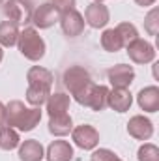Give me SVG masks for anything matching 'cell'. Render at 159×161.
<instances>
[{"label":"cell","instance_id":"1f68e13d","mask_svg":"<svg viewBox=\"0 0 159 161\" xmlns=\"http://www.w3.org/2000/svg\"><path fill=\"white\" fill-rule=\"evenodd\" d=\"M96 2H103V0H96Z\"/></svg>","mask_w":159,"mask_h":161},{"label":"cell","instance_id":"9a60e30c","mask_svg":"<svg viewBox=\"0 0 159 161\" xmlns=\"http://www.w3.org/2000/svg\"><path fill=\"white\" fill-rule=\"evenodd\" d=\"M47 159L49 161H71L73 159V148L68 141H54L47 148Z\"/></svg>","mask_w":159,"mask_h":161},{"label":"cell","instance_id":"8fae6325","mask_svg":"<svg viewBox=\"0 0 159 161\" xmlns=\"http://www.w3.org/2000/svg\"><path fill=\"white\" fill-rule=\"evenodd\" d=\"M109 9L107 6H103V2H94L84 11V23H88L92 28H103L109 23Z\"/></svg>","mask_w":159,"mask_h":161},{"label":"cell","instance_id":"277c9868","mask_svg":"<svg viewBox=\"0 0 159 161\" xmlns=\"http://www.w3.org/2000/svg\"><path fill=\"white\" fill-rule=\"evenodd\" d=\"M2 13L6 21H11L15 25H26L32 21V8L26 0H6Z\"/></svg>","mask_w":159,"mask_h":161},{"label":"cell","instance_id":"d6986e66","mask_svg":"<svg viewBox=\"0 0 159 161\" xmlns=\"http://www.w3.org/2000/svg\"><path fill=\"white\" fill-rule=\"evenodd\" d=\"M51 96V86H45V84H28V90H26V101L32 105V107H41Z\"/></svg>","mask_w":159,"mask_h":161},{"label":"cell","instance_id":"83f0119b","mask_svg":"<svg viewBox=\"0 0 159 161\" xmlns=\"http://www.w3.org/2000/svg\"><path fill=\"white\" fill-rule=\"evenodd\" d=\"M52 6L58 13H66L75 9V0H52Z\"/></svg>","mask_w":159,"mask_h":161},{"label":"cell","instance_id":"4316f807","mask_svg":"<svg viewBox=\"0 0 159 161\" xmlns=\"http://www.w3.org/2000/svg\"><path fill=\"white\" fill-rule=\"evenodd\" d=\"M90 161H122V159H120L112 150H109V148H99V150H96V152L92 154Z\"/></svg>","mask_w":159,"mask_h":161},{"label":"cell","instance_id":"30bf717a","mask_svg":"<svg viewBox=\"0 0 159 161\" xmlns=\"http://www.w3.org/2000/svg\"><path fill=\"white\" fill-rule=\"evenodd\" d=\"M127 133L137 141H148L154 135V125L148 118L137 114V116H133L127 122Z\"/></svg>","mask_w":159,"mask_h":161},{"label":"cell","instance_id":"4dcf8cb0","mask_svg":"<svg viewBox=\"0 0 159 161\" xmlns=\"http://www.w3.org/2000/svg\"><path fill=\"white\" fill-rule=\"evenodd\" d=\"M2 58H4V51H2V47H0V62H2Z\"/></svg>","mask_w":159,"mask_h":161},{"label":"cell","instance_id":"9c48e42d","mask_svg":"<svg viewBox=\"0 0 159 161\" xmlns=\"http://www.w3.org/2000/svg\"><path fill=\"white\" fill-rule=\"evenodd\" d=\"M60 21V13L54 9L52 4H41L32 13V23L38 28H51L54 23Z\"/></svg>","mask_w":159,"mask_h":161},{"label":"cell","instance_id":"e0dca14e","mask_svg":"<svg viewBox=\"0 0 159 161\" xmlns=\"http://www.w3.org/2000/svg\"><path fill=\"white\" fill-rule=\"evenodd\" d=\"M71 129H73V122H71V116L68 113L49 118V131L56 137H64V135L71 133Z\"/></svg>","mask_w":159,"mask_h":161},{"label":"cell","instance_id":"d6a6232c","mask_svg":"<svg viewBox=\"0 0 159 161\" xmlns=\"http://www.w3.org/2000/svg\"><path fill=\"white\" fill-rule=\"evenodd\" d=\"M0 2H4V0H0Z\"/></svg>","mask_w":159,"mask_h":161},{"label":"cell","instance_id":"4fadbf2b","mask_svg":"<svg viewBox=\"0 0 159 161\" xmlns=\"http://www.w3.org/2000/svg\"><path fill=\"white\" fill-rule=\"evenodd\" d=\"M137 103L142 111L146 113H156L159 111V88L157 86H146L139 92Z\"/></svg>","mask_w":159,"mask_h":161},{"label":"cell","instance_id":"2e32d148","mask_svg":"<svg viewBox=\"0 0 159 161\" xmlns=\"http://www.w3.org/2000/svg\"><path fill=\"white\" fill-rule=\"evenodd\" d=\"M45 158L43 154V146H41L40 141L36 139H30V141H25L19 148V159L21 161H41Z\"/></svg>","mask_w":159,"mask_h":161},{"label":"cell","instance_id":"7a4b0ae2","mask_svg":"<svg viewBox=\"0 0 159 161\" xmlns=\"http://www.w3.org/2000/svg\"><path fill=\"white\" fill-rule=\"evenodd\" d=\"M64 84L69 90V94L73 96V99L84 105L92 88H94V80L90 77V73L82 68V66H71L64 71Z\"/></svg>","mask_w":159,"mask_h":161},{"label":"cell","instance_id":"5bb4252c","mask_svg":"<svg viewBox=\"0 0 159 161\" xmlns=\"http://www.w3.org/2000/svg\"><path fill=\"white\" fill-rule=\"evenodd\" d=\"M133 103V97L127 88H112L109 90V107L114 109L116 113H125L129 111Z\"/></svg>","mask_w":159,"mask_h":161},{"label":"cell","instance_id":"6da1fadb","mask_svg":"<svg viewBox=\"0 0 159 161\" xmlns=\"http://www.w3.org/2000/svg\"><path fill=\"white\" fill-rule=\"evenodd\" d=\"M41 120L40 107H25L23 101H9L6 105V125L17 127L21 131H32Z\"/></svg>","mask_w":159,"mask_h":161},{"label":"cell","instance_id":"5b68a950","mask_svg":"<svg viewBox=\"0 0 159 161\" xmlns=\"http://www.w3.org/2000/svg\"><path fill=\"white\" fill-rule=\"evenodd\" d=\"M125 47H127L129 58H131L135 64H148V62H152V60L156 58V49H154V45L148 43L146 40L137 38V40H133L131 43H127Z\"/></svg>","mask_w":159,"mask_h":161},{"label":"cell","instance_id":"7402d4cb","mask_svg":"<svg viewBox=\"0 0 159 161\" xmlns=\"http://www.w3.org/2000/svg\"><path fill=\"white\" fill-rule=\"evenodd\" d=\"M26 80H28V84H45V86H52L54 77H52V73H51L49 69H45V68H41V66H34V68L28 69Z\"/></svg>","mask_w":159,"mask_h":161},{"label":"cell","instance_id":"484cf974","mask_svg":"<svg viewBox=\"0 0 159 161\" xmlns=\"http://www.w3.org/2000/svg\"><path fill=\"white\" fill-rule=\"evenodd\" d=\"M159 9L157 8H154L148 15H146V19H144V28H146V32L150 34V36H157V26H159Z\"/></svg>","mask_w":159,"mask_h":161},{"label":"cell","instance_id":"cb8c5ba5","mask_svg":"<svg viewBox=\"0 0 159 161\" xmlns=\"http://www.w3.org/2000/svg\"><path fill=\"white\" fill-rule=\"evenodd\" d=\"M116 30H118V34L123 40V45H127V43H131L133 40L139 38V32H137L135 25H131V23H120L116 26Z\"/></svg>","mask_w":159,"mask_h":161},{"label":"cell","instance_id":"44dd1931","mask_svg":"<svg viewBox=\"0 0 159 161\" xmlns=\"http://www.w3.org/2000/svg\"><path fill=\"white\" fill-rule=\"evenodd\" d=\"M101 47L109 53H118L120 49H123V40L118 34L116 28H107L103 34H101Z\"/></svg>","mask_w":159,"mask_h":161},{"label":"cell","instance_id":"603a6c76","mask_svg":"<svg viewBox=\"0 0 159 161\" xmlns=\"http://www.w3.org/2000/svg\"><path fill=\"white\" fill-rule=\"evenodd\" d=\"M17 146H19V133L9 125L0 127V148L9 152V150H15Z\"/></svg>","mask_w":159,"mask_h":161},{"label":"cell","instance_id":"8992f818","mask_svg":"<svg viewBox=\"0 0 159 161\" xmlns=\"http://www.w3.org/2000/svg\"><path fill=\"white\" fill-rule=\"evenodd\" d=\"M71 137H73V142L82 150H92L99 142V133L96 131V127H92L88 124H82L79 127L71 129Z\"/></svg>","mask_w":159,"mask_h":161},{"label":"cell","instance_id":"3957f363","mask_svg":"<svg viewBox=\"0 0 159 161\" xmlns=\"http://www.w3.org/2000/svg\"><path fill=\"white\" fill-rule=\"evenodd\" d=\"M17 47L21 54L32 62H38L45 56V41L34 28H25L23 32H19Z\"/></svg>","mask_w":159,"mask_h":161},{"label":"cell","instance_id":"f1b7e54d","mask_svg":"<svg viewBox=\"0 0 159 161\" xmlns=\"http://www.w3.org/2000/svg\"><path fill=\"white\" fill-rule=\"evenodd\" d=\"M6 125V105L0 101V127Z\"/></svg>","mask_w":159,"mask_h":161},{"label":"cell","instance_id":"7c38bea8","mask_svg":"<svg viewBox=\"0 0 159 161\" xmlns=\"http://www.w3.org/2000/svg\"><path fill=\"white\" fill-rule=\"evenodd\" d=\"M84 107H88L92 111H97V113L105 111L109 107V88L103 86V84H99V86L94 84V88H92V92H90Z\"/></svg>","mask_w":159,"mask_h":161},{"label":"cell","instance_id":"ac0fdd59","mask_svg":"<svg viewBox=\"0 0 159 161\" xmlns=\"http://www.w3.org/2000/svg\"><path fill=\"white\" fill-rule=\"evenodd\" d=\"M45 103H47V113H49V116L64 114V113L69 109V96H66V94H62V92H56V94H51Z\"/></svg>","mask_w":159,"mask_h":161},{"label":"cell","instance_id":"ffe728a7","mask_svg":"<svg viewBox=\"0 0 159 161\" xmlns=\"http://www.w3.org/2000/svg\"><path fill=\"white\" fill-rule=\"evenodd\" d=\"M19 38V25L11 21H0V45L13 47Z\"/></svg>","mask_w":159,"mask_h":161},{"label":"cell","instance_id":"52a82bcc","mask_svg":"<svg viewBox=\"0 0 159 161\" xmlns=\"http://www.w3.org/2000/svg\"><path fill=\"white\" fill-rule=\"evenodd\" d=\"M60 26H62V32L68 38H77L84 32V17L77 9L66 11V13L60 15Z\"/></svg>","mask_w":159,"mask_h":161},{"label":"cell","instance_id":"ba28073f","mask_svg":"<svg viewBox=\"0 0 159 161\" xmlns=\"http://www.w3.org/2000/svg\"><path fill=\"white\" fill-rule=\"evenodd\" d=\"M107 77L111 80L112 88H127L135 79V69L127 64H116L107 71Z\"/></svg>","mask_w":159,"mask_h":161},{"label":"cell","instance_id":"f546056e","mask_svg":"<svg viewBox=\"0 0 159 161\" xmlns=\"http://www.w3.org/2000/svg\"><path fill=\"white\" fill-rule=\"evenodd\" d=\"M135 2H137L139 6H142V8H146V6H152V4H154L156 0H135Z\"/></svg>","mask_w":159,"mask_h":161},{"label":"cell","instance_id":"d4e9b609","mask_svg":"<svg viewBox=\"0 0 159 161\" xmlns=\"http://www.w3.org/2000/svg\"><path fill=\"white\" fill-rule=\"evenodd\" d=\"M139 161H159V150L156 144H150V142H146V144H142L140 148H139Z\"/></svg>","mask_w":159,"mask_h":161}]
</instances>
